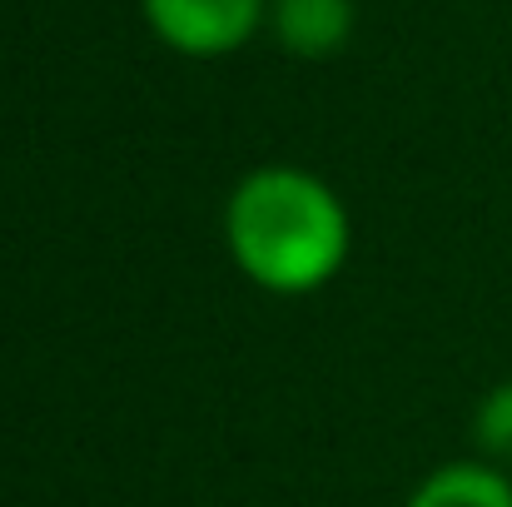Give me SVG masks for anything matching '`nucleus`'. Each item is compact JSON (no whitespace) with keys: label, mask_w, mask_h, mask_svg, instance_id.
Returning <instances> with one entry per match:
<instances>
[{"label":"nucleus","mask_w":512,"mask_h":507,"mask_svg":"<svg viewBox=\"0 0 512 507\" xmlns=\"http://www.w3.org/2000/svg\"><path fill=\"white\" fill-rule=\"evenodd\" d=\"M234 264L269 294H314L348 259V214L339 194L289 165L244 174L224 209Z\"/></svg>","instance_id":"1"},{"label":"nucleus","mask_w":512,"mask_h":507,"mask_svg":"<svg viewBox=\"0 0 512 507\" xmlns=\"http://www.w3.org/2000/svg\"><path fill=\"white\" fill-rule=\"evenodd\" d=\"M145 25L179 55H234L269 20V0H140Z\"/></svg>","instance_id":"2"},{"label":"nucleus","mask_w":512,"mask_h":507,"mask_svg":"<svg viewBox=\"0 0 512 507\" xmlns=\"http://www.w3.org/2000/svg\"><path fill=\"white\" fill-rule=\"evenodd\" d=\"M408 507H512V478L493 463H448L418 483Z\"/></svg>","instance_id":"4"},{"label":"nucleus","mask_w":512,"mask_h":507,"mask_svg":"<svg viewBox=\"0 0 512 507\" xmlns=\"http://www.w3.org/2000/svg\"><path fill=\"white\" fill-rule=\"evenodd\" d=\"M269 30L299 60L339 55L353 35V0H269Z\"/></svg>","instance_id":"3"},{"label":"nucleus","mask_w":512,"mask_h":507,"mask_svg":"<svg viewBox=\"0 0 512 507\" xmlns=\"http://www.w3.org/2000/svg\"><path fill=\"white\" fill-rule=\"evenodd\" d=\"M473 443L483 448V463L512 468V378L483 393V403L473 413Z\"/></svg>","instance_id":"5"}]
</instances>
